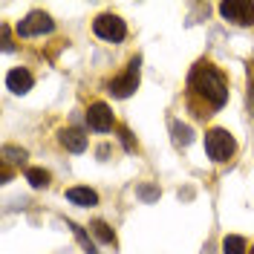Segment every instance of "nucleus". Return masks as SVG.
Here are the masks:
<instances>
[{"label":"nucleus","instance_id":"nucleus-1","mask_svg":"<svg viewBox=\"0 0 254 254\" xmlns=\"http://www.w3.org/2000/svg\"><path fill=\"white\" fill-rule=\"evenodd\" d=\"M188 90L196 98H205V104L211 110H220L222 104L228 101V81L214 64L199 61L188 75Z\"/></svg>","mask_w":254,"mask_h":254},{"label":"nucleus","instance_id":"nucleus-2","mask_svg":"<svg viewBox=\"0 0 254 254\" xmlns=\"http://www.w3.org/2000/svg\"><path fill=\"white\" fill-rule=\"evenodd\" d=\"M234 150H237V142H234V136L228 130L214 127V130L205 133V153L211 162H228L234 156Z\"/></svg>","mask_w":254,"mask_h":254},{"label":"nucleus","instance_id":"nucleus-3","mask_svg":"<svg viewBox=\"0 0 254 254\" xmlns=\"http://www.w3.org/2000/svg\"><path fill=\"white\" fill-rule=\"evenodd\" d=\"M93 32L101 38V41H110V44H119L127 38V23L119 15H98L93 20Z\"/></svg>","mask_w":254,"mask_h":254},{"label":"nucleus","instance_id":"nucleus-4","mask_svg":"<svg viewBox=\"0 0 254 254\" xmlns=\"http://www.w3.org/2000/svg\"><path fill=\"white\" fill-rule=\"evenodd\" d=\"M139 66H142V58L136 55L133 61L127 64V69L119 75V78L110 81V93L116 98H130V95L136 93V87H139Z\"/></svg>","mask_w":254,"mask_h":254},{"label":"nucleus","instance_id":"nucleus-5","mask_svg":"<svg viewBox=\"0 0 254 254\" xmlns=\"http://www.w3.org/2000/svg\"><path fill=\"white\" fill-rule=\"evenodd\" d=\"M55 29V20L47 12H29L26 17L17 20V35L20 38H38V35H49Z\"/></svg>","mask_w":254,"mask_h":254},{"label":"nucleus","instance_id":"nucleus-6","mask_svg":"<svg viewBox=\"0 0 254 254\" xmlns=\"http://www.w3.org/2000/svg\"><path fill=\"white\" fill-rule=\"evenodd\" d=\"M220 15L237 26H252L254 23V3L252 0H222Z\"/></svg>","mask_w":254,"mask_h":254},{"label":"nucleus","instance_id":"nucleus-7","mask_svg":"<svg viewBox=\"0 0 254 254\" xmlns=\"http://www.w3.org/2000/svg\"><path fill=\"white\" fill-rule=\"evenodd\" d=\"M87 125H90V130H95V133H107V130H113V110L104 104V101L90 104V110H87Z\"/></svg>","mask_w":254,"mask_h":254},{"label":"nucleus","instance_id":"nucleus-8","mask_svg":"<svg viewBox=\"0 0 254 254\" xmlns=\"http://www.w3.org/2000/svg\"><path fill=\"white\" fill-rule=\"evenodd\" d=\"M6 87L15 95H26L32 87H35V78H32V72L26 66H15V69L6 72Z\"/></svg>","mask_w":254,"mask_h":254},{"label":"nucleus","instance_id":"nucleus-9","mask_svg":"<svg viewBox=\"0 0 254 254\" xmlns=\"http://www.w3.org/2000/svg\"><path fill=\"white\" fill-rule=\"evenodd\" d=\"M61 144L69 153H84L87 150V136L78 127H66V130H61Z\"/></svg>","mask_w":254,"mask_h":254},{"label":"nucleus","instance_id":"nucleus-10","mask_svg":"<svg viewBox=\"0 0 254 254\" xmlns=\"http://www.w3.org/2000/svg\"><path fill=\"white\" fill-rule=\"evenodd\" d=\"M66 199L72 202V205H81V208H93L98 205V193L93 188H66Z\"/></svg>","mask_w":254,"mask_h":254},{"label":"nucleus","instance_id":"nucleus-11","mask_svg":"<svg viewBox=\"0 0 254 254\" xmlns=\"http://www.w3.org/2000/svg\"><path fill=\"white\" fill-rule=\"evenodd\" d=\"M90 231H93V237L98 240V243H104V246H116V234H113V228L104 220H93L90 222Z\"/></svg>","mask_w":254,"mask_h":254},{"label":"nucleus","instance_id":"nucleus-12","mask_svg":"<svg viewBox=\"0 0 254 254\" xmlns=\"http://www.w3.org/2000/svg\"><path fill=\"white\" fill-rule=\"evenodd\" d=\"M246 252H249V246L240 234H228L222 240V254H246Z\"/></svg>","mask_w":254,"mask_h":254},{"label":"nucleus","instance_id":"nucleus-13","mask_svg":"<svg viewBox=\"0 0 254 254\" xmlns=\"http://www.w3.org/2000/svg\"><path fill=\"white\" fill-rule=\"evenodd\" d=\"M171 133H174V142L179 147H185V144L193 142V133H190L188 125H182V122H171Z\"/></svg>","mask_w":254,"mask_h":254},{"label":"nucleus","instance_id":"nucleus-14","mask_svg":"<svg viewBox=\"0 0 254 254\" xmlns=\"http://www.w3.org/2000/svg\"><path fill=\"white\" fill-rule=\"evenodd\" d=\"M26 182L32 188H47L49 185V174L44 168H26Z\"/></svg>","mask_w":254,"mask_h":254},{"label":"nucleus","instance_id":"nucleus-15","mask_svg":"<svg viewBox=\"0 0 254 254\" xmlns=\"http://www.w3.org/2000/svg\"><path fill=\"white\" fill-rule=\"evenodd\" d=\"M66 225L72 228V234H75V237H78V243L84 246V254H98V252H95V246H93V240H90V234H87L81 225H75V222H66Z\"/></svg>","mask_w":254,"mask_h":254},{"label":"nucleus","instance_id":"nucleus-16","mask_svg":"<svg viewBox=\"0 0 254 254\" xmlns=\"http://www.w3.org/2000/svg\"><path fill=\"white\" fill-rule=\"evenodd\" d=\"M3 159L6 162H23L26 159V150H17L12 144H3Z\"/></svg>","mask_w":254,"mask_h":254},{"label":"nucleus","instance_id":"nucleus-17","mask_svg":"<svg viewBox=\"0 0 254 254\" xmlns=\"http://www.w3.org/2000/svg\"><path fill=\"white\" fill-rule=\"evenodd\" d=\"M139 196H142L144 202H153V199H159V188H150V185H142V188L136 190Z\"/></svg>","mask_w":254,"mask_h":254},{"label":"nucleus","instance_id":"nucleus-18","mask_svg":"<svg viewBox=\"0 0 254 254\" xmlns=\"http://www.w3.org/2000/svg\"><path fill=\"white\" fill-rule=\"evenodd\" d=\"M249 110H252V116H254V81H249Z\"/></svg>","mask_w":254,"mask_h":254},{"label":"nucleus","instance_id":"nucleus-19","mask_svg":"<svg viewBox=\"0 0 254 254\" xmlns=\"http://www.w3.org/2000/svg\"><path fill=\"white\" fill-rule=\"evenodd\" d=\"M122 142H125V147H127V150H133V139H130V133H127L125 127H122Z\"/></svg>","mask_w":254,"mask_h":254},{"label":"nucleus","instance_id":"nucleus-20","mask_svg":"<svg viewBox=\"0 0 254 254\" xmlns=\"http://www.w3.org/2000/svg\"><path fill=\"white\" fill-rule=\"evenodd\" d=\"M249 254H254V246H252V252H249Z\"/></svg>","mask_w":254,"mask_h":254}]
</instances>
